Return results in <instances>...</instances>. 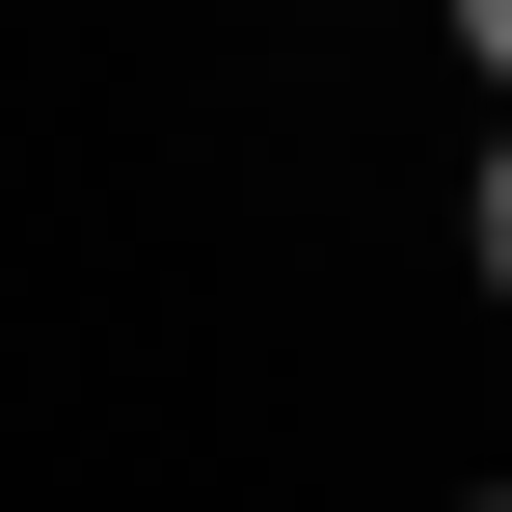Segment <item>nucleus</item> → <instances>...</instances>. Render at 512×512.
<instances>
[{"label":"nucleus","instance_id":"obj_1","mask_svg":"<svg viewBox=\"0 0 512 512\" xmlns=\"http://www.w3.org/2000/svg\"><path fill=\"white\" fill-rule=\"evenodd\" d=\"M486 297H512V135H486Z\"/></svg>","mask_w":512,"mask_h":512},{"label":"nucleus","instance_id":"obj_2","mask_svg":"<svg viewBox=\"0 0 512 512\" xmlns=\"http://www.w3.org/2000/svg\"><path fill=\"white\" fill-rule=\"evenodd\" d=\"M486 512H512V486H486Z\"/></svg>","mask_w":512,"mask_h":512}]
</instances>
